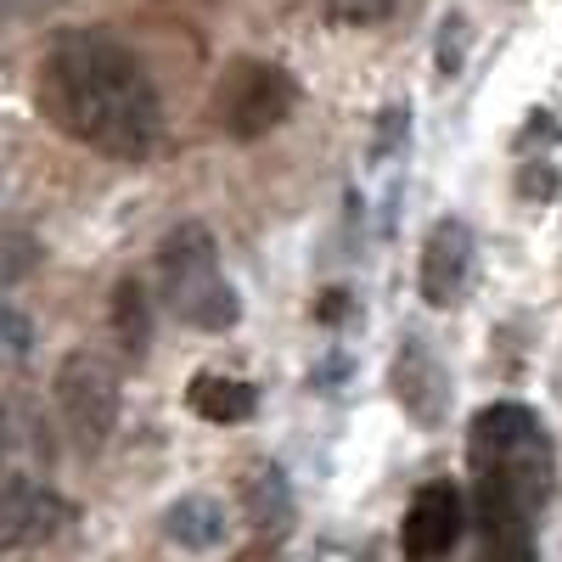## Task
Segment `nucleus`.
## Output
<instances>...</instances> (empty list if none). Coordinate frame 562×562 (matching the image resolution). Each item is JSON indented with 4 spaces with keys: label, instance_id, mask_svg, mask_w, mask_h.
<instances>
[{
    "label": "nucleus",
    "instance_id": "nucleus-8",
    "mask_svg": "<svg viewBox=\"0 0 562 562\" xmlns=\"http://www.w3.org/2000/svg\"><path fill=\"white\" fill-rule=\"evenodd\" d=\"M461 524H467V501L450 479H434L422 484L405 506V524H400V546L411 562H439L456 540H461Z\"/></svg>",
    "mask_w": 562,
    "mask_h": 562
},
{
    "label": "nucleus",
    "instance_id": "nucleus-11",
    "mask_svg": "<svg viewBox=\"0 0 562 562\" xmlns=\"http://www.w3.org/2000/svg\"><path fill=\"white\" fill-rule=\"evenodd\" d=\"M186 405H192L203 422H248L254 411H259V394H254V383H243V378H220V371H203V378H192L186 383Z\"/></svg>",
    "mask_w": 562,
    "mask_h": 562
},
{
    "label": "nucleus",
    "instance_id": "nucleus-19",
    "mask_svg": "<svg viewBox=\"0 0 562 562\" xmlns=\"http://www.w3.org/2000/svg\"><path fill=\"white\" fill-rule=\"evenodd\" d=\"M0 456H7V411H0Z\"/></svg>",
    "mask_w": 562,
    "mask_h": 562
},
{
    "label": "nucleus",
    "instance_id": "nucleus-13",
    "mask_svg": "<svg viewBox=\"0 0 562 562\" xmlns=\"http://www.w3.org/2000/svg\"><path fill=\"white\" fill-rule=\"evenodd\" d=\"M288 479L276 473V467H259L254 473V484H248V518L259 524V529H281L288 524Z\"/></svg>",
    "mask_w": 562,
    "mask_h": 562
},
{
    "label": "nucleus",
    "instance_id": "nucleus-3",
    "mask_svg": "<svg viewBox=\"0 0 562 562\" xmlns=\"http://www.w3.org/2000/svg\"><path fill=\"white\" fill-rule=\"evenodd\" d=\"M158 288H164V304L186 326H198V333H225V326H237V315H243V299L220 270V248L209 237V225H175L164 237Z\"/></svg>",
    "mask_w": 562,
    "mask_h": 562
},
{
    "label": "nucleus",
    "instance_id": "nucleus-16",
    "mask_svg": "<svg viewBox=\"0 0 562 562\" xmlns=\"http://www.w3.org/2000/svg\"><path fill=\"white\" fill-rule=\"evenodd\" d=\"M63 0H0V29H18V23H40L45 12H57Z\"/></svg>",
    "mask_w": 562,
    "mask_h": 562
},
{
    "label": "nucleus",
    "instance_id": "nucleus-7",
    "mask_svg": "<svg viewBox=\"0 0 562 562\" xmlns=\"http://www.w3.org/2000/svg\"><path fill=\"white\" fill-rule=\"evenodd\" d=\"M74 524L68 495H57L40 479H7L0 484V551H34L57 540Z\"/></svg>",
    "mask_w": 562,
    "mask_h": 562
},
{
    "label": "nucleus",
    "instance_id": "nucleus-6",
    "mask_svg": "<svg viewBox=\"0 0 562 562\" xmlns=\"http://www.w3.org/2000/svg\"><path fill=\"white\" fill-rule=\"evenodd\" d=\"M473 259H479L473 225L456 220V214L434 220V231L422 237V259H416V288H422V299H428L434 310H450V304L467 293V281H473Z\"/></svg>",
    "mask_w": 562,
    "mask_h": 562
},
{
    "label": "nucleus",
    "instance_id": "nucleus-17",
    "mask_svg": "<svg viewBox=\"0 0 562 562\" xmlns=\"http://www.w3.org/2000/svg\"><path fill=\"white\" fill-rule=\"evenodd\" d=\"M461 57H467V23H461V18H445V40H439V68H445V74H456V68H461Z\"/></svg>",
    "mask_w": 562,
    "mask_h": 562
},
{
    "label": "nucleus",
    "instance_id": "nucleus-9",
    "mask_svg": "<svg viewBox=\"0 0 562 562\" xmlns=\"http://www.w3.org/2000/svg\"><path fill=\"white\" fill-rule=\"evenodd\" d=\"M394 394H400L405 416L422 422V428H439L445 411H450V378L422 338H405L400 355H394Z\"/></svg>",
    "mask_w": 562,
    "mask_h": 562
},
{
    "label": "nucleus",
    "instance_id": "nucleus-1",
    "mask_svg": "<svg viewBox=\"0 0 562 562\" xmlns=\"http://www.w3.org/2000/svg\"><path fill=\"white\" fill-rule=\"evenodd\" d=\"M45 108L79 140V147L140 164L164 140L158 85L140 68V57L108 29H68L40 63Z\"/></svg>",
    "mask_w": 562,
    "mask_h": 562
},
{
    "label": "nucleus",
    "instance_id": "nucleus-4",
    "mask_svg": "<svg viewBox=\"0 0 562 562\" xmlns=\"http://www.w3.org/2000/svg\"><path fill=\"white\" fill-rule=\"evenodd\" d=\"M57 416L79 450H102L119 428V411H124V389H119V371L108 355L97 349H68L57 366V383H52Z\"/></svg>",
    "mask_w": 562,
    "mask_h": 562
},
{
    "label": "nucleus",
    "instance_id": "nucleus-15",
    "mask_svg": "<svg viewBox=\"0 0 562 562\" xmlns=\"http://www.w3.org/2000/svg\"><path fill=\"white\" fill-rule=\"evenodd\" d=\"M29 349H34V321L18 304L0 299V355H7V360H29Z\"/></svg>",
    "mask_w": 562,
    "mask_h": 562
},
{
    "label": "nucleus",
    "instance_id": "nucleus-14",
    "mask_svg": "<svg viewBox=\"0 0 562 562\" xmlns=\"http://www.w3.org/2000/svg\"><path fill=\"white\" fill-rule=\"evenodd\" d=\"M321 18L338 29H371L394 18V0H321Z\"/></svg>",
    "mask_w": 562,
    "mask_h": 562
},
{
    "label": "nucleus",
    "instance_id": "nucleus-12",
    "mask_svg": "<svg viewBox=\"0 0 562 562\" xmlns=\"http://www.w3.org/2000/svg\"><path fill=\"white\" fill-rule=\"evenodd\" d=\"M108 321H113V344L140 360L153 344V304H147V288H140L135 276H124L119 288H113V304H108Z\"/></svg>",
    "mask_w": 562,
    "mask_h": 562
},
{
    "label": "nucleus",
    "instance_id": "nucleus-2",
    "mask_svg": "<svg viewBox=\"0 0 562 562\" xmlns=\"http://www.w3.org/2000/svg\"><path fill=\"white\" fill-rule=\"evenodd\" d=\"M467 450H473L479 484H495L506 495H518L535 512L546 506V495H551V445L540 434L535 411H524V405L479 411L473 434H467Z\"/></svg>",
    "mask_w": 562,
    "mask_h": 562
},
{
    "label": "nucleus",
    "instance_id": "nucleus-18",
    "mask_svg": "<svg viewBox=\"0 0 562 562\" xmlns=\"http://www.w3.org/2000/svg\"><path fill=\"white\" fill-rule=\"evenodd\" d=\"M344 304H349V293H321V310H315V315H321V321H333V326H338V321L349 315Z\"/></svg>",
    "mask_w": 562,
    "mask_h": 562
},
{
    "label": "nucleus",
    "instance_id": "nucleus-10",
    "mask_svg": "<svg viewBox=\"0 0 562 562\" xmlns=\"http://www.w3.org/2000/svg\"><path fill=\"white\" fill-rule=\"evenodd\" d=\"M164 535H169V546H180V551H214V546H225L231 518H225V506H220L214 495H180V501L164 512Z\"/></svg>",
    "mask_w": 562,
    "mask_h": 562
},
{
    "label": "nucleus",
    "instance_id": "nucleus-5",
    "mask_svg": "<svg viewBox=\"0 0 562 562\" xmlns=\"http://www.w3.org/2000/svg\"><path fill=\"white\" fill-rule=\"evenodd\" d=\"M299 108V85L288 68L276 63H259V57H243L231 63L220 90H214V119L231 140H259L270 135L276 124H288V113Z\"/></svg>",
    "mask_w": 562,
    "mask_h": 562
}]
</instances>
